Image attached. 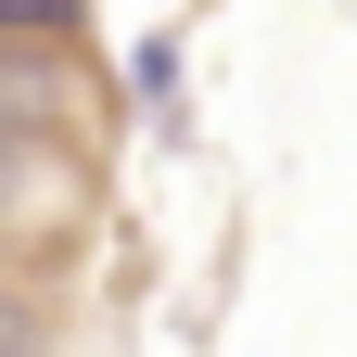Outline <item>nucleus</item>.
Instances as JSON below:
<instances>
[{
    "label": "nucleus",
    "instance_id": "f257e3e1",
    "mask_svg": "<svg viewBox=\"0 0 357 357\" xmlns=\"http://www.w3.org/2000/svg\"><path fill=\"white\" fill-rule=\"evenodd\" d=\"M102 128H128V102L89 52H0V141H64L102 166Z\"/></svg>",
    "mask_w": 357,
    "mask_h": 357
},
{
    "label": "nucleus",
    "instance_id": "f03ea898",
    "mask_svg": "<svg viewBox=\"0 0 357 357\" xmlns=\"http://www.w3.org/2000/svg\"><path fill=\"white\" fill-rule=\"evenodd\" d=\"M102 217V166L64 141H0V255H52Z\"/></svg>",
    "mask_w": 357,
    "mask_h": 357
},
{
    "label": "nucleus",
    "instance_id": "7ed1b4c3",
    "mask_svg": "<svg viewBox=\"0 0 357 357\" xmlns=\"http://www.w3.org/2000/svg\"><path fill=\"white\" fill-rule=\"evenodd\" d=\"M0 52H89V0H0Z\"/></svg>",
    "mask_w": 357,
    "mask_h": 357
},
{
    "label": "nucleus",
    "instance_id": "20e7f679",
    "mask_svg": "<svg viewBox=\"0 0 357 357\" xmlns=\"http://www.w3.org/2000/svg\"><path fill=\"white\" fill-rule=\"evenodd\" d=\"M0 357H52V294H13V281H0Z\"/></svg>",
    "mask_w": 357,
    "mask_h": 357
},
{
    "label": "nucleus",
    "instance_id": "39448f33",
    "mask_svg": "<svg viewBox=\"0 0 357 357\" xmlns=\"http://www.w3.org/2000/svg\"><path fill=\"white\" fill-rule=\"evenodd\" d=\"M128 89H141V102H178V38H141V64H128Z\"/></svg>",
    "mask_w": 357,
    "mask_h": 357
}]
</instances>
